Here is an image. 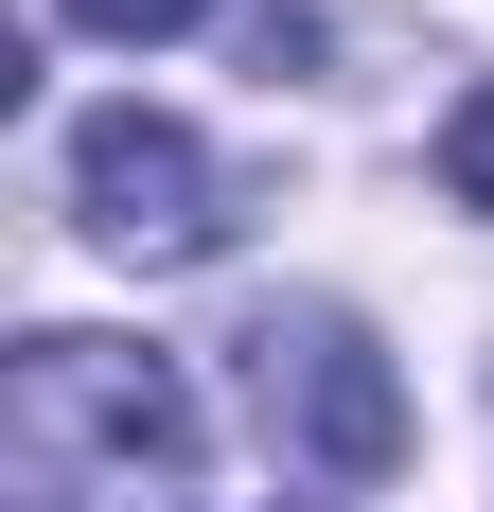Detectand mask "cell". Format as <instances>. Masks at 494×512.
<instances>
[{"mask_svg":"<svg viewBox=\"0 0 494 512\" xmlns=\"http://www.w3.org/2000/svg\"><path fill=\"white\" fill-rule=\"evenodd\" d=\"M230 36H247V71H265V89H283V71H300V53H318V0H247V18H230Z\"/></svg>","mask_w":494,"mask_h":512,"instance_id":"obj_6","label":"cell"},{"mask_svg":"<svg viewBox=\"0 0 494 512\" xmlns=\"http://www.w3.org/2000/svg\"><path fill=\"white\" fill-rule=\"evenodd\" d=\"M0 495L18 512H212L195 371L142 336H18L0 354Z\"/></svg>","mask_w":494,"mask_h":512,"instance_id":"obj_1","label":"cell"},{"mask_svg":"<svg viewBox=\"0 0 494 512\" xmlns=\"http://www.w3.org/2000/svg\"><path fill=\"white\" fill-rule=\"evenodd\" d=\"M71 212H89V248H124V265H212L230 248V159H212L177 106H89V124H71Z\"/></svg>","mask_w":494,"mask_h":512,"instance_id":"obj_3","label":"cell"},{"mask_svg":"<svg viewBox=\"0 0 494 512\" xmlns=\"http://www.w3.org/2000/svg\"><path fill=\"white\" fill-rule=\"evenodd\" d=\"M53 18H71V36H124V53H159V36H195L212 0H53Z\"/></svg>","mask_w":494,"mask_h":512,"instance_id":"obj_5","label":"cell"},{"mask_svg":"<svg viewBox=\"0 0 494 512\" xmlns=\"http://www.w3.org/2000/svg\"><path fill=\"white\" fill-rule=\"evenodd\" d=\"M230 389H247V424H265L283 495H371V477L406 460V371L371 354V318H336V301H265L230 336Z\"/></svg>","mask_w":494,"mask_h":512,"instance_id":"obj_2","label":"cell"},{"mask_svg":"<svg viewBox=\"0 0 494 512\" xmlns=\"http://www.w3.org/2000/svg\"><path fill=\"white\" fill-rule=\"evenodd\" d=\"M442 195H459V212H494V71L442 106Z\"/></svg>","mask_w":494,"mask_h":512,"instance_id":"obj_4","label":"cell"}]
</instances>
